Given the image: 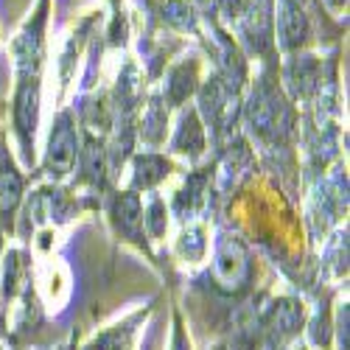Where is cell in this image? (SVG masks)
I'll list each match as a JSON object with an SVG mask.
<instances>
[{
    "label": "cell",
    "mask_w": 350,
    "mask_h": 350,
    "mask_svg": "<svg viewBox=\"0 0 350 350\" xmlns=\"http://www.w3.org/2000/svg\"><path fill=\"white\" fill-rule=\"evenodd\" d=\"M45 12H48V0H42L37 17L23 28L20 37H17V40H14V45H12V51H14V70H17V79H25V76H40V68H42V31H45Z\"/></svg>",
    "instance_id": "4"
},
{
    "label": "cell",
    "mask_w": 350,
    "mask_h": 350,
    "mask_svg": "<svg viewBox=\"0 0 350 350\" xmlns=\"http://www.w3.org/2000/svg\"><path fill=\"white\" fill-rule=\"evenodd\" d=\"M196 87V68L191 65H180L168 73V81H165V101L171 107H183V101L193 93Z\"/></svg>",
    "instance_id": "14"
},
{
    "label": "cell",
    "mask_w": 350,
    "mask_h": 350,
    "mask_svg": "<svg viewBox=\"0 0 350 350\" xmlns=\"http://www.w3.org/2000/svg\"><path fill=\"white\" fill-rule=\"evenodd\" d=\"M143 135L149 137L152 143H157L165 135V109H163V104L157 98L149 104V109L143 112Z\"/></svg>",
    "instance_id": "16"
},
{
    "label": "cell",
    "mask_w": 350,
    "mask_h": 350,
    "mask_svg": "<svg viewBox=\"0 0 350 350\" xmlns=\"http://www.w3.org/2000/svg\"><path fill=\"white\" fill-rule=\"evenodd\" d=\"M163 20L174 28H180V31H193V12L180 0H168L163 6Z\"/></svg>",
    "instance_id": "17"
},
{
    "label": "cell",
    "mask_w": 350,
    "mask_h": 350,
    "mask_svg": "<svg viewBox=\"0 0 350 350\" xmlns=\"http://www.w3.org/2000/svg\"><path fill=\"white\" fill-rule=\"evenodd\" d=\"M143 227L152 232V236H163L165 227H168V211H165V202L160 196H154L149 205L143 208Z\"/></svg>",
    "instance_id": "15"
},
{
    "label": "cell",
    "mask_w": 350,
    "mask_h": 350,
    "mask_svg": "<svg viewBox=\"0 0 350 350\" xmlns=\"http://www.w3.org/2000/svg\"><path fill=\"white\" fill-rule=\"evenodd\" d=\"M232 81L224 79H211L199 93V109L205 112L208 126H213V132H221L232 115H236V101H232Z\"/></svg>",
    "instance_id": "7"
},
{
    "label": "cell",
    "mask_w": 350,
    "mask_h": 350,
    "mask_svg": "<svg viewBox=\"0 0 350 350\" xmlns=\"http://www.w3.org/2000/svg\"><path fill=\"white\" fill-rule=\"evenodd\" d=\"M247 121L260 137L278 140L291 132V107L278 93V87H272L267 79H260L247 104Z\"/></svg>",
    "instance_id": "1"
},
{
    "label": "cell",
    "mask_w": 350,
    "mask_h": 350,
    "mask_svg": "<svg viewBox=\"0 0 350 350\" xmlns=\"http://www.w3.org/2000/svg\"><path fill=\"white\" fill-rule=\"evenodd\" d=\"M0 350H3V345H0Z\"/></svg>",
    "instance_id": "22"
},
{
    "label": "cell",
    "mask_w": 350,
    "mask_h": 350,
    "mask_svg": "<svg viewBox=\"0 0 350 350\" xmlns=\"http://www.w3.org/2000/svg\"><path fill=\"white\" fill-rule=\"evenodd\" d=\"M129 334H132V328H124V331H107V334H101L90 347L87 350H124L126 345H129Z\"/></svg>",
    "instance_id": "18"
},
{
    "label": "cell",
    "mask_w": 350,
    "mask_h": 350,
    "mask_svg": "<svg viewBox=\"0 0 350 350\" xmlns=\"http://www.w3.org/2000/svg\"><path fill=\"white\" fill-rule=\"evenodd\" d=\"M171 350H191V339L185 336L180 319L174 323V334H171Z\"/></svg>",
    "instance_id": "20"
},
{
    "label": "cell",
    "mask_w": 350,
    "mask_h": 350,
    "mask_svg": "<svg viewBox=\"0 0 350 350\" xmlns=\"http://www.w3.org/2000/svg\"><path fill=\"white\" fill-rule=\"evenodd\" d=\"M286 81L291 87V93H295L297 98L303 96H311L317 87H319V62L317 56H291V62L286 65Z\"/></svg>",
    "instance_id": "10"
},
{
    "label": "cell",
    "mask_w": 350,
    "mask_h": 350,
    "mask_svg": "<svg viewBox=\"0 0 350 350\" xmlns=\"http://www.w3.org/2000/svg\"><path fill=\"white\" fill-rule=\"evenodd\" d=\"M213 275L227 288L241 286L250 278V260H247V252H244L241 241L230 239V236L219 239L216 255H213Z\"/></svg>",
    "instance_id": "6"
},
{
    "label": "cell",
    "mask_w": 350,
    "mask_h": 350,
    "mask_svg": "<svg viewBox=\"0 0 350 350\" xmlns=\"http://www.w3.org/2000/svg\"><path fill=\"white\" fill-rule=\"evenodd\" d=\"M171 174V163L163 154H137L132 163V188L149 191L157 188Z\"/></svg>",
    "instance_id": "11"
},
{
    "label": "cell",
    "mask_w": 350,
    "mask_h": 350,
    "mask_svg": "<svg viewBox=\"0 0 350 350\" xmlns=\"http://www.w3.org/2000/svg\"><path fill=\"white\" fill-rule=\"evenodd\" d=\"M325 3H328V6L334 9V12H339V9H342V6L347 3V0H325Z\"/></svg>",
    "instance_id": "21"
},
{
    "label": "cell",
    "mask_w": 350,
    "mask_h": 350,
    "mask_svg": "<svg viewBox=\"0 0 350 350\" xmlns=\"http://www.w3.org/2000/svg\"><path fill=\"white\" fill-rule=\"evenodd\" d=\"M300 323H303V306H300V303H295V300H280V303H275L269 331H272V336H278V342L295 336V334L300 331Z\"/></svg>",
    "instance_id": "12"
},
{
    "label": "cell",
    "mask_w": 350,
    "mask_h": 350,
    "mask_svg": "<svg viewBox=\"0 0 350 350\" xmlns=\"http://www.w3.org/2000/svg\"><path fill=\"white\" fill-rule=\"evenodd\" d=\"M112 219H115L118 230L124 232L129 241L146 244L143 241V205H140L137 193L126 191L121 196H115V202H112Z\"/></svg>",
    "instance_id": "8"
},
{
    "label": "cell",
    "mask_w": 350,
    "mask_h": 350,
    "mask_svg": "<svg viewBox=\"0 0 350 350\" xmlns=\"http://www.w3.org/2000/svg\"><path fill=\"white\" fill-rule=\"evenodd\" d=\"M171 149L177 154L191 157V160H196L202 152H205V124H202L196 109L183 112L177 135H174V140H171Z\"/></svg>",
    "instance_id": "9"
},
{
    "label": "cell",
    "mask_w": 350,
    "mask_h": 350,
    "mask_svg": "<svg viewBox=\"0 0 350 350\" xmlns=\"http://www.w3.org/2000/svg\"><path fill=\"white\" fill-rule=\"evenodd\" d=\"M275 37L283 51H300L311 37V23L303 12L300 0H278V14H275Z\"/></svg>",
    "instance_id": "5"
},
{
    "label": "cell",
    "mask_w": 350,
    "mask_h": 350,
    "mask_svg": "<svg viewBox=\"0 0 350 350\" xmlns=\"http://www.w3.org/2000/svg\"><path fill=\"white\" fill-rule=\"evenodd\" d=\"M20 196H23V177L14 171L12 160L6 154H0V211L12 213L17 208Z\"/></svg>",
    "instance_id": "13"
},
{
    "label": "cell",
    "mask_w": 350,
    "mask_h": 350,
    "mask_svg": "<svg viewBox=\"0 0 350 350\" xmlns=\"http://www.w3.org/2000/svg\"><path fill=\"white\" fill-rule=\"evenodd\" d=\"M12 121H14V135L20 140V152L25 157V163L31 165L34 163V137H37V126H40V76L17 79Z\"/></svg>",
    "instance_id": "2"
},
{
    "label": "cell",
    "mask_w": 350,
    "mask_h": 350,
    "mask_svg": "<svg viewBox=\"0 0 350 350\" xmlns=\"http://www.w3.org/2000/svg\"><path fill=\"white\" fill-rule=\"evenodd\" d=\"M79 160V135H76V121L73 115L65 109L56 115L51 137H48V149L42 157V171L51 177H65L73 171Z\"/></svg>",
    "instance_id": "3"
},
{
    "label": "cell",
    "mask_w": 350,
    "mask_h": 350,
    "mask_svg": "<svg viewBox=\"0 0 350 350\" xmlns=\"http://www.w3.org/2000/svg\"><path fill=\"white\" fill-rule=\"evenodd\" d=\"M336 342H339V350H347V306L339 308L336 314Z\"/></svg>",
    "instance_id": "19"
}]
</instances>
